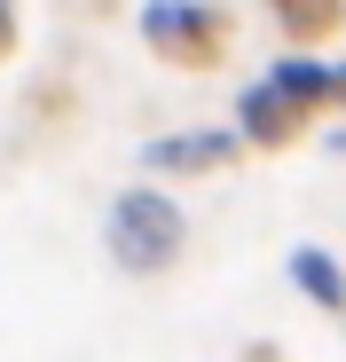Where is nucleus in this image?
Masks as SVG:
<instances>
[{"label":"nucleus","instance_id":"423d86ee","mask_svg":"<svg viewBox=\"0 0 346 362\" xmlns=\"http://www.w3.org/2000/svg\"><path fill=\"white\" fill-rule=\"evenodd\" d=\"M292 284L315 299V308H330V315L346 308V276H338V268H330V252H315V245H299V252H292Z\"/></svg>","mask_w":346,"mask_h":362},{"label":"nucleus","instance_id":"20e7f679","mask_svg":"<svg viewBox=\"0 0 346 362\" xmlns=\"http://www.w3.org/2000/svg\"><path fill=\"white\" fill-rule=\"evenodd\" d=\"M299 103H283V95H268V87H252L244 103H237V127L252 134V142H292V127H299Z\"/></svg>","mask_w":346,"mask_h":362},{"label":"nucleus","instance_id":"39448f33","mask_svg":"<svg viewBox=\"0 0 346 362\" xmlns=\"http://www.w3.org/2000/svg\"><path fill=\"white\" fill-rule=\"evenodd\" d=\"M260 87L283 95V103H299V110H315V103L330 95V64H315V55H283V64H275Z\"/></svg>","mask_w":346,"mask_h":362},{"label":"nucleus","instance_id":"7ed1b4c3","mask_svg":"<svg viewBox=\"0 0 346 362\" xmlns=\"http://www.w3.org/2000/svg\"><path fill=\"white\" fill-rule=\"evenodd\" d=\"M237 142H244V134H220V127L173 134V142H150V165H157V173H205V165H220V158H237Z\"/></svg>","mask_w":346,"mask_h":362},{"label":"nucleus","instance_id":"1a4fd4ad","mask_svg":"<svg viewBox=\"0 0 346 362\" xmlns=\"http://www.w3.org/2000/svg\"><path fill=\"white\" fill-rule=\"evenodd\" d=\"M330 95H346V64H330Z\"/></svg>","mask_w":346,"mask_h":362},{"label":"nucleus","instance_id":"0eeeda50","mask_svg":"<svg viewBox=\"0 0 346 362\" xmlns=\"http://www.w3.org/2000/svg\"><path fill=\"white\" fill-rule=\"evenodd\" d=\"M275 16L292 24V32H323V24L338 16V0H275Z\"/></svg>","mask_w":346,"mask_h":362},{"label":"nucleus","instance_id":"6e6552de","mask_svg":"<svg viewBox=\"0 0 346 362\" xmlns=\"http://www.w3.org/2000/svg\"><path fill=\"white\" fill-rule=\"evenodd\" d=\"M8 40H16V0H0V55H8Z\"/></svg>","mask_w":346,"mask_h":362},{"label":"nucleus","instance_id":"f257e3e1","mask_svg":"<svg viewBox=\"0 0 346 362\" xmlns=\"http://www.w3.org/2000/svg\"><path fill=\"white\" fill-rule=\"evenodd\" d=\"M110 252H119L134 276L165 268L173 252H181V205L157 197V189H119V205H110Z\"/></svg>","mask_w":346,"mask_h":362},{"label":"nucleus","instance_id":"f03ea898","mask_svg":"<svg viewBox=\"0 0 346 362\" xmlns=\"http://www.w3.org/2000/svg\"><path fill=\"white\" fill-rule=\"evenodd\" d=\"M142 32H150L157 55H213V16L197 8V0H150Z\"/></svg>","mask_w":346,"mask_h":362}]
</instances>
